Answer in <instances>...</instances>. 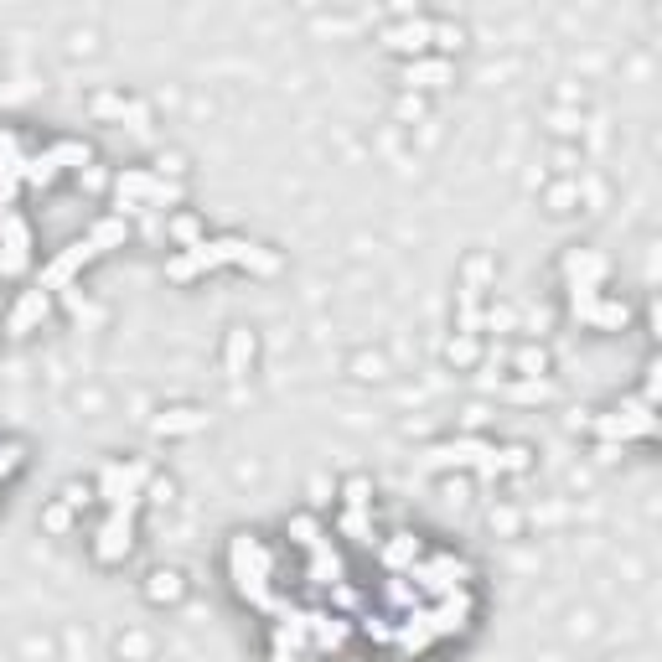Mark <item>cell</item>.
I'll use <instances>...</instances> for the list:
<instances>
[{
	"mask_svg": "<svg viewBox=\"0 0 662 662\" xmlns=\"http://www.w3.org/2000/svg\"><path fill=\"white\" fill-rule=\"evenodd\" d=\"M228 569H233L238 600H249L254 611H275V595H269V569H275V559H269V549H264L259 533H233Z\"/></svg>",
	"mask_w": 662,
	"mask_h": 662,
	"instance_id": "obj_1",
	"label": "cell"
},
{
	"mask_svg": "<svg viewBox=\"0 0 662 662\" xmlns=\"http://www.w3.org/2000/svg\"><path fill=\"white\" fill-rule=\"evenodd\" d=\"M145 487H150V466L145 461H109L99 471V502L109 507H140L145 502Z\"/></svg>",
	"mask_w": 662,
	"mask_h": 662,
	"instance_id": "obj_2",
	"label": "cell"
},
{
	"mask_svg": "<svg viewBox=\"0 0 662 662\" xmlns=\"http://www.w3.org/2000/svg\"><path fill=\"white\" fill-rule=\"evenodd\" d=\"M430 471H445V466H476L481 476H497L502 471V450L481 445V440H450V445H435L425 456Z\"/></svg>",
	"mask_w": 662,
	"mask_h": 662,
	"instance_id": "obj_3",
	"label": "cell"
},
{
	"mask_svg": "<svg viewBox=\"0 0 662 662\" xmlns=\"http://www.w3.org/2000/svg\"><path fill=\"white\" fill-rule=\"evenodd\" d=\"M135 513L140 507H114V513L99 523V533H94V559L99 564L130 559V549H135Z\"/></svg>",
	"mask_w": 662,
	"mask_h": 662,
	"instance_id": "obj_4",
	"label": "cell"
},
{
	"mask_svg": "<svg viewBox=\"0 0 662 662\" xmlns=\"http://www.w3.org/2000/svg\"><path fill=\"white\" fill-rule=\"evenodd\" d=\"M114 192H119V202L125 197H140V202H150V207H182V182H161L156 171H119L114 176Z\"/></svg>",
	"mask_w": 662,
	"mask_h": 662,
	"instance_id": "obj_5",
	"label": "cell"
},
{
	"mask_svg": "<svg viewBox=\"0 0 662 662\" xmlns=\"http://www.w3.org/2000/svg\"><path fill=\"white\" fill-rule=\"evenodd\" d=\"M590 430L606 440V445H626V440H652V435H657V419H652V409L642 404V409H626V414H595Z\"/></svg>",
	"mask_w": 662,
	"mask_h": 662,
	"instance_id": "obj_6",
	"label": "cell"
},
{
	"mask_svg": "<svg viewBox=\"0 0 662 662\" xmlns=\"http://www.w3.org/2000/svg\"><path fill=\"white\" fill-rule=\"evenodd\" d=\"M94 259H99V249L88 244V238H78V244H68L57 259H47V264H42V280H37V285H42L47 295H52V290H68V285H73V280H78Z\"/></svg>",
	"mask_w": 662,
	"mask_h": 662,
	"instance_id": "obj_7",
	"label": "cell"
},
{
	"mask_svg": "<svg viewBox=\"0 0 662 662\" xmlns=\"http://www.w3.org/2000/svg\"><path fill=\"white\" fill-rule=\"evenodd\" d=\"M569 316L595 326V331H616L626 326V306L621 300H606L600 290H569Z\"/></svg>",
	"mask_w": 662,
	"mask_h": 662,
	"instance_id": "obj_8",
	"label": "cell"
},
{
	"mask_svg": "<svg viewBox=\"0 0 662 662\" xmlns=\"http://www.w3.org/2000/svg\"><path fill=\"white\" fill-rule=\"evenodd\" d=\"M218 264H223V238H202V244H192V249L166 259V280L192 285L197 275H207V269H218Z\"/></svg>",
	"mask_w": 662,
	"mask_h": 662,
	"instance_id": "obj_9",
	"label": "cell"
},
{
	"mask_svg": "<svg viewBox=\"0 0 662 662\" xmlns=\"http://www.w3.org/2000/svg\"><path fill=\"white\" fill-rule=\"evenodd\" d=\"M32 264V228H26L21 213H6L0 218V275H21V269Z\"/></svg>",
	"mask_w": 662,
	"mask_h": 662,
	"instance_id": "obj_10",
	"label": "cell"
},
{
	"mask_svg": "<svg viewBox=\"0 0 662 662\" xmlns=\"http://www.w3.org/2000/svg\"><path fill=\"white\" fill-rule=\"evenodd\" d=\"M47 311H52V295H47L42 285L21 290L16 306H11V316H6V337H26V331H37V326L47 321Z\"/></svg>",
	"mask_w": 662,
	"mask_h": 662,
	"instance_id": "obj_11",
	"label": "cell"
},
{
	"mask_svg": "<svg viewBox=\"0 0 662 662\" xmlns=\"http://www.w3.org/2000/svg\"><path fill=\"white\" fill-rule=\"evenodd\" d=\"M611 275V264H606V254L600 249H569L564 254V280H569V290H600V280Z\"/></svg>",
	"mask_w": 662,
	"mask_h": 662,
	"instance_id": "obj_12",
	"label": "cell"
},
{
	"mask_svg": "<svg viewBox=\"0 0 662 662\" xmlns=\"http://www.w3.org/2000/svg\"><path fill=\"white\" fill-rule=\"evenodd\" d=\"M430 42H435V21H404V26H388V32H383V47L414 52V57H425Z\"/></svg>",
	"mask_w": 662,
	"mask_h": 662,
	"instance_id": "obj_13",
	"label": "cell"
},
{
	"mask_svg": "<svg viewBox=\"0 0 662 662\" xmlns=\"http://www.w3.org/2000/svg\"><path fill=\"white\" fill-rule=\"evenodd\" d=\"M207 409H192V404H182V409H166V414H156L150 419V430L156 435H197V430H207Z\"/></svg>",
	"mask_w": 662,
	"mask_h": 662,
	"instance_id": "obj_14",
	"label": "cell"
},
{
	"mask_svg": "<svg viewBox=\"0 0 662 662\" xmlns=\"http://www.w3.org/2000/svg\"><path fill=\"white\" fill-rule=\"evenodd\" d=\"M47 161L57 171H88V166H94V145H88V140H57L47 150Z\"/></svg>",
	"mask_w": 662,
	"mask_h": 662,
	"instance_id": "obj_15",
	"label": "cell"
},
{
	"mask_svg": "<svg viewBox=\"0 0 662 662\" xmlns=\"http://www.w3.org/2000/svg\"><path fill=\"white\" fill-rule=\"evenodd\" d=\"M404 83H414V88H445L450 83V63H445V57H414V63L404 68Z\"/></svg>",
	"mask_w": 662,
	"mask_h": 662,
	"instance_id": "obj_16",
	"label": "cell"
},
{
	"mask_svg": "<svg viewBox=\"0 0 662 662\" xmlns=\"http://www.w3.org/2000/svg\"><path fill=\"white\" fill-rule=\"evenodd\" d=\"M249 363H254V331H228V352H223L228 378H244Z\"/></svg>",
	"mask_w": 662,
	"mask_h": 662,
	"instance_id": "obj_17",
	"label": "cell"
},
{
	"mask_svg": "<svg viewBox=\"0 0 662 662\" xmlns=\"http://www.w3.org/2000/svg\"><path fill=\"white\" fill-rule=\"evenodd\" d=\"M125 238H130V223H125V218H99L94 228H88V244H94L99 254L125 249Z\"/></svg>",
	"mask_w": 662,
	"mask_h": 662,
	"instance_id": "obj_18",
	"label": "cell"
},
{
	"mask_svg": "<svg viewBox=\"0 0 662 662\" xmlns=\"http://www.w3.org/2000/svg\"><path fill=\"white\" fill-rule=\"evenodd\" d=\"M394 637L409 647V652H425L430 642H435V626H430V611H419V616H409L399 631H394Z\"/></svg>",
	"mask_w": 662,
	"mask_h": 662,
	"instance_id": "obj_19",
	"label": "cell"
},
{
	"mask_svg": "<svg viewBox=\"0 0 662 662\" xmlns=\"http://www.w3.org/2000/svg\"><path fill=\"white\" fill-rule=\"evenodd\" d=\"M182 575L176 569H156V575H145V595L156 600V606H166V600H182Z\"/></svg>",
	"mask_w": 662,
	"mask_h": 662,
	"instance_id": "obj_20",
	"label": "cell"
},
{
	"mask_svg": "<svg viewBox=\"0 0 662 662\" xmlns=\"http://www.w3.org/2000/svg\"><path fill=\"white\" fill-rule=\"evenodd\" d=\"M414 559H419V538H414V533H394V538L383 544V564H388V569H409Z\"/></svg>",
	"mask_w": 662,
	"mask_h": 662,
	"instance_id": "obj_21",
	"label": "cell"
},
{
	"mask_svg": "<svg viewBox=\"0 0 662 662\" xmlns=\"http://www.w3.org/2000/svg\"><path fill=\"white\" fill-rule=\"evenodd\" d=\"M311 580L316 585H342V559L331 554V544L311 549Z\"/></svg>",
	"mask_w": 662,
	"mask_h": 662,
	"instance_id": "obj_22",
	"label": "cell"
},
{
	"mask_svg": "<svg viewBox=\"0 0 662 662\" xmlns=\"http://www.w3.org/2000/svg\"><path fill=\"white\" fill-rule=\"evenodd\" d=\"M513 368H518L523 378L538 383V378H549V352H544V347H518V352H513Z\"/></svg>",
	"mask_w": 662,
	"mask_h": 662,
	"instance_id": "obj_23",
	"label": "cell"
},
{
	"mask_svg": "<svg viewBox=\"0 0 662 662\" xmlns=\"http://www.w3.org/2000/svg\"><path fill=\"white\" fill-rule=\"evenodd\" d=\"M21 182H26V187H37V192L57 182V166L47 161V150H42V156H26V166H21Z\"/></svg>",
	"mask_w": 662,
	"mask_h": 662,
	"instance_id": "obj_24",
	"label": "cell"
},
{
	"mask_svg": "<svg viewBox=\"0 0 662 662\" xmlns=\"http://www.w3.org/2000/svg\"><path fill=\"white\" fill-rule=\"evenodd\" d=\"M290 544H300V549H321L326 544V538H321V523L316 518H306V513H300V518H290Z\"/></svg>",
	"mask_w": 662,
	"mask_h": 662,
	"instance_id": "obj_25",
	"label": "cell"
},
{
	"mask_svg": "<svg viewBox=\"0 0 662 662\" xmlns=\"http://www.w3.org/2000/svg\"><path fill=\"white\" fill-rule=\"evenodd\" d=\"M26 156H21V140L11 130H0V176H21Z\"/></svg>",
	"mask_w": 662,
	"mask_h": 662,
	"instance_id": "obj_26",
	"label": "cell"
},
{
	"mask_svg": "<svg viewBox=\"0 0 662 662\" xmlns=\"http://www.w3.org/2000/svg\"><path fill=\"white\" fill-rule=\"evenodd\" d=\"M554 394V388H549V378H523V383H513V388H507V399H523V404H533V399H549Z\"/></svg>",
	"mask_w": 662,
	"mask_h": 662,
	"instance_id": "obj_27",
	"label": "cell"
},
{
	"mask_svg": "<svg viewBox=\"0 0 662 662\" xmlns=\"http://www.w3.org/2000/svg\"><path fill=\"white\" fill-rule=\"evenodd\" d=\"M450 363H461V368L476 363V337H471V331H456V342H450Z\"/></svg>",
	"mask_w": 662,
	"mask_h": 662,
	"instance_id": "obj_28",
	"label": "cell"
},
{
	"mask_svg": "<svg viewBox=\"0 0 662 662\" xmlns=\"http://www.w3.org/2000/svg\"><path fill=\"white\" fill-rule=\"evenodd\" d=\"M342 528L357 538V544H368V513H363V507H352V513L342 518Z\"/></svg>",
	"mask_w": 662,
	"mask_h": 662,
	"instance_id": "obj_29",
	"label": "cell"
},
{
	"mask_svg": "<svg viewBox=\"0 0 662 662\" xmlns=\"http://www.w3.org/2000/svg\"><path fill=\"white\" fill-rule=\"evenodd\" d=\"M502 471H528V450L523 445H507L502 450Z\"/></svg>",
	"mask_w": 662,
	"mask_h": 662,
	"instance_id": "obj_30",
	"label": "cell"
},
{
	"mask_svg": "<svg viewBox=\"0 0 662 662\" xmlns=\"http://www.w3.org/2000/svg\"><path fill=\"white\" fill-rule=\"evenodd\" d=\"M47 528H52V533H68V528H73V507H68V502L52 507V513H47Z\"/></svg>",
	"mask_w": 662,
	"mask_h": 662,
	"instance_id": "obj_31",
	"label": "cell"
},
{
	"mask_svg": "<svg viewBox=\"0 0 662 662\" xmlns=\"http://www.w3.org/2000/svg\"><path fill=\"white\" fill-rule=\"evenodd\" d=\"M368 502V476H352L347 481V507H363Z\"/></svg>",
	"mask_w": 662,
	"mask_h": 662,
	"instance_id": "obj_32",
	"label": "cell"
},
{
	"mask_svg": "<svg viewBox=\"0 0 662 662\" xmlns=\"http://www.w3.org/2000/svg\"><path fill=\"white\" fill-rule=\"evenodd\" d=\"M21 466V445H0V476Z\"/></svg>",
	"mask_w": 662,
	"mask_h": 662,
	"instance_id": "obj_33",
	"label": "cell"
},
{
	"mask_svg": "<svg viewBox=\"0 0 662 662\" xmlns=\"http://www.w3.org/2000/svg\"><path fill=\"white\" fill-rule=\"evenodd\" d=\"M63 502L73 507V513H78V507H88V502H94V497H88V487H78V481H73V487L63 492Z\"/></svg>",
	"mask_w": 662,
	"mask_h": 662,
	"instance_id": "obj_34",
	"label": "cell"
},
{
	"mask_svg": "<svg viewBox=\"0 0 662 662\" xmlns=\"http://www.w3.org/2000/svg\"><path fill=\"white\" fill-rule=\"evenodd\" d=\"M388 600H399V606H414V600H419V590H409V585H388Z\"/></svg>",
	"mask_w": 662,
	"mask_h": 662,
	"instance_id": "obj_35",
	"label": "cell"
},
{
	"mask_svg": "<svg viewBox=\"0 0 662 662\" xmlns=\"http://www.w3.org/2000/svg\"><path fill=\"white\" fill-rule=\"evenodd\" d=\"M487 321H492V326H513V311H507V306L497 311V306H492V316H487Z\"/></svg>",
	"mask_w": 662,
	"mask_h": 662,
	"instance_id": "obj_36",
	"label": "cell"
}]
</instances>
